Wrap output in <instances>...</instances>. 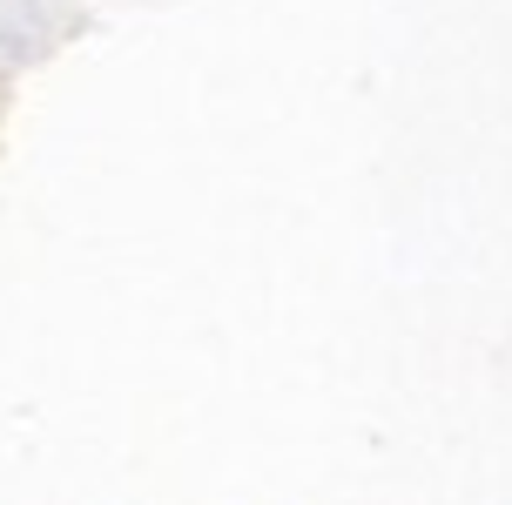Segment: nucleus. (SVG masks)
Listing matches in <instances>:
<instances>
[]
</instances>
